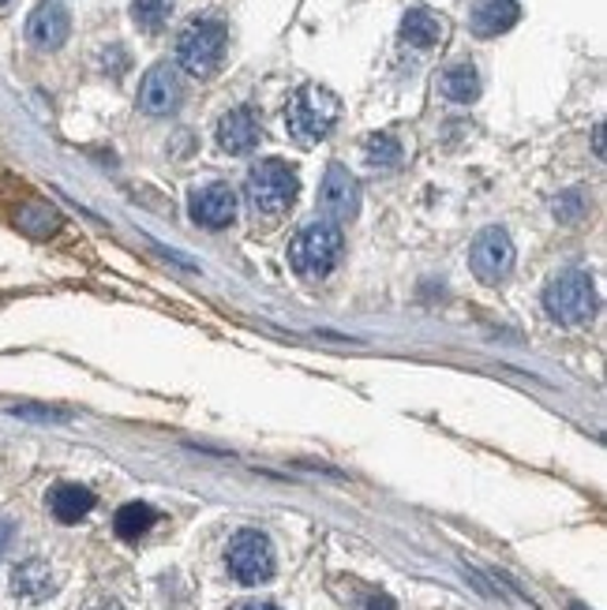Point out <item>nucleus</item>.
I'll return each instance as SVG.
<instances>
[{
    "instance_id": "24",
    "label": "nucleus",
    "mask_w": 607,
    "mask_h": 610,
    "mask_svg": "<svg viewBox=\"0 0 607 610\" xmlns=\"http://www.w3.org/2000/svg\"><path fill=\"white\" fill-rule=\"evenodd\" d=\"M12 536H15V524L12 521H0V558H4L8 547H12Z\"/></svg>"
},
{
    "instance_id": "27",
    "label": "nucleus",
    "mask_w": 607,
    "mask_h": 610,
    "mask_svg": "<svg viewBox=\"0 0 607 610\" xmlns=\"http://www.w3.org/2000/svg\"><path fill=\"white\" fill-rule=\"evenodd\" d=\"M596 154L604 158V128H596Z\"/></svg>"
},
{
    "instance_id": "21",
    "label": "nucleus",
    "mask_w": 607,
    "mask_h": 610,
    "mask_svg": "<svg viewBox=\"0 0 607 610\" xmlns=\"http://www.w3.org/2000/svg\"><path fill=\"white\" fill-rule=\"evenodd\" d=\"M20 225L27 228V233L46 236V233H53V228H57V214H53V210H46V207H27L20 214Z\"/></svg>"
},
{
    "instance_id": "22",
    "label": "nucleus",
    "mask_w": 607,
    "mask_h": 610,
    "mask_svg": "<svg viewBox=\"0 0 607 610\" xmlns=\"http://www.w3.org/2000/svg\"><path fill=\"white\" fill-rule=\"evenodd\" d=\"M581 210H585V199H581V191H567L559 202H555V217H559V222H578Z\"/></svg>"
},
{
    "instance_id": "28",
    "label": "nucleus",
    "mask_w": 607,
    "mask_h": 610,
    "mask_svg": "<svg viewBox=\"0 0 607 610\" xmlns=\"http://www.w3.org/2000/svg\"><path fill=\"white\" fill-rule=\"evenodd\" d=\"M573 610H585V607H573Z\"/></svg>"
},
{
    "instance_id": "7",
    "label": "nucleus",
    "mask_w": 607,
    "mask_h": 610,
    "mask_svg": "<svg viewBox=\"0 0 607 610\" xmlns=\"http://www.w3.org/2000/svg\"><path fill=\"white\" fill-rule=\"evenodd\" d=\"M469 266H472V274L487 285L503 282V277L510 274L513 240L506 236V228H484V233H476V240H472V248H469Z\"/></svg>"
},
{
    "instance_id": "26",
    "label": "nucleus",
    "mask_w": 607,
    "mask_h": 610,
    "mask_svg": "<svg viewBox=\"0 0 607 610\" xmlns=\"http://www.w3.org/2000/svg\"><path fill=\"white\" fill-rule=\"evenodd\" d=\"M87 610H124V607L116 603V599H98V603H90Z\"/></svg>"
},
{
    "instance_id": "6",
    "label": "nucleus",
    "mask_w": 607,
    "mask_h": 610,
    "mask_svg": "<svg viewBox=\"0 0 607 610\" xmlns=\"http://www.w3.org/2000/svg\"><path fill=\"white\" fill-rule=\"evenodd\" d=\"M225 565L240 584H263L274 577V547L263 532H236L225 550Z\"/></svg>"
},
{
    "instance_id": "29",
    "label": "nucleus",
    "mask_w": 607,
    "mask_h": 610,
    "mask_svg": "<svg viewBox=\"0 0 607 610\" xmlns=\"http://www.w3.org/2000/svg\"><path fill=\"white\" fill-rule=\"evenodd\" d=\"M0 4H8V0H0Z\"/></svg>"
},
{
    "instance_id": "4",
    "label": "nucleus",
    "mask_w": 607,
    "mask_h": 610,
    "mask_svg": "<svg viewBox=\"0 0 607 610\" xmlns=\"http://www.w3.org/2000/svg\"><path fill=\"white\" fill-rule=\"evenodd\" d=\"M342 251H345L342 228L331 225V222H315V225L300 228V233L293 236L289 262L304 282H319V277H326L337 262H342Z\"/></svg>"
},
{
    "instance_id": "16",
    "label": "nucleus",
    "mask_w": 607,
    "mask_h": 610,
    "mask_svg": "<svg viewBox=\"0 0 607 610\" xmlns=\"http://www.w3.org/2000/svg\"><path fill=\"white\" fill-rule=\"evenodd\" d=\"M401 38L417 49H432L446 38V23L443 15H435L432 8H409L401 20Z\"/></svg>"
},
{
    "instance_id": "8",
    "label": "nucleus",
    "mask_w": 607,
    "mask_h": 610,
    "mask_svg": "<svg viewBox=\"0 0 607 610\" xmlns=\"http://www.w3.org/2000/svg\"><path fill=\"white\" fill-rule=\"evenodd\" d=\"M319 210L331 217V225L337 222H352L360 214V184L342 161H334L326 169L323 184H319Z\"/></svg>"
},
{
    "instance_id": "19",
    "label": "nucleus",
    "mask_w": 607,
    "mask_h": 610,
    "mask_svg": "<svg viewBox=\"0 0 607 610\" xmlns=\"http://www.w3.org/2000/svg\"><path fill=\"white\" fill-rule=\"evenodd\" d=\"M169 12H173V0H132V20L139 30L158 34L169 23Z\"/></svg>"
},
{
    "instance_id": "17",
    "label": "nucleus",
    "mask_w": 607,
    "mask_h": 610,
    "mask_svg": "<svg viewBox=\"0 0 607 610\" xmlns=\"http://www.w3.org/2000/svg\"><path fill=\"white\" fill-rule=\"evenodd\" d=\"M438 90H443L446 101H454V105H469V101L480 98V75L472 64H454L443 72V79H438Z\"/></svg>"
},
{
    "instance_id": "10",
    "label": "nucleus",
    "mask_w": 607,
    "mask_h": 610,
    "mask_svg": "<svg viewBox=\"0 0 607 610\" xmlns=\"http://www.w3.org/2000/svg\"><path fill=\"white\" fill-rule=\"evenodd\" d=\"M188 214L191 222L202 228H225L233 225L236 217V191L230 184H207V188H196L188 199Z\"/></svg>"
},
{
    "instance_id": "2",
    "label": "nucleus",
    "mask_w": 607,
    "mask_h": 610,
    "mask_svg": "<svg viewBox=\"0 0 607 610\" xmlns=\"http://www.w3.org/2000/svg\"><path fill=\"white\" fill-rule=\"evenodd\" d=\"M297 191H300L297 169L282 158H267L259 165H251L248 180H244V195H248L251 210L263 217H282L297 202Z\"/></svg>"
},
{
    "instance_id": "1",
    "label": "nucleus",
    "mask_w": 607,
    "mask_h": 610,
    "mask_svg": "<svg viewBox=\"0 0 607 610\" xmlns=\"http://www.w3.org/2000/svg\"><path fill=\"white\" fill-rule=\"evenodd\" d=\"M337 116H342V101H337L334 90L308 83L293 95L289 109H285V128L297 142L311 147V142H323L334 132Z\"/></svg>"
},
{
    "instance_id": "18",
    "label": "nucleus",
    "mask_w": 607,
    "mask_h": 610,
    "mask_svg": "<svg viewBox=\"0 0 607 610\" xmlns=\"http://www.w3.org/2000/svg\"><path fill=\"white\" fill-rule=\"evenodd\" d=\"M113 528H116V536L121 539H139V536H147L150 528H154V510H150L147 502H128V506H121L113 516Z\"/></svg>"
},
{
    "instance_id": "5",
    "label": "nucleus",
    "mask_w": 607,
    "mask_h": 610,
    "mask_svg": "<svg viewBox=\"0 0 607 610\" xmlns=\"http://www.w3.org/2000/svg\"><path fill=\"white\" fill-rule=\"evenodd\" d=\"M547 315L562 326H585L596 315V285L585 270H562L544 289Z\"/></svg>"
},
{
    "instance_id": "12",
    "label": "nucleus",
    "mask_w": 607,
    "mask_h": 610,
    "mask_svg": "<svg viewBox=\"0 0 607 610\" xmlns=\"http://www.w3.org/2000/svg\"><path fill=\"white\" fill-rule=\"evenodd\" d=\"M263 139V124L251 109H230V113L218 121V147L225 154H251Z\"/></svg>"
},
{
    "instance_id": "11",
    "label": "nucleus",
    "mask_w": 607,
    "mask_h": 610,
    "mask_svg": "<svg viewBox=\"0 0 607 610\" xmlns=\"http://www.w3.org/2000/svg\"><path fill=\"white\" fill-rule=\"evenodd\" d=\"M72 30V15H67L64 0H41L27 20V38L38 49H61Z\"/></svg>"
},
{
    "instance_id": "15",
    "label": "nucleus",
    "mask_w": 607,
    "mask_h": 610,
    "mask_svg": "<svg viewBox=\"0 0 607 610\" xmlns=\"http://www.w3.org/2000/svg\"><path fill=\"white\" fill-rule=\"evenodd\" d=\"M90 510H95V490L79 487V483H57V487L49 490V513L61 524L83 521Z\"/></svg>"
},
{
    "instance_id": "25",
    "label": "nucleus",
    "mask_w": 607,
    "mask_h": 610,
    "mask_svg": "<svg viewBox=\"0 0 607 610\" xmlns=\"http://www.w3.org/2000/svg\"><path fill=\"white\" fill-rule=\"evenodd\" d=\"M233 610H277V607L263 603V599H240V603H233Z\"/></svg>"
},
{
    "instance_id": "13",
    "label": "nucleus",
    "mask_w": 607,
    "mask_h": 610,
    "mask_svg": "<svg viewBox=\"0 0 607 610\" xmlns=\"http://www.w3.org/2000/svg\"><path fill=\"white\" fill-rule=\"evenodd\" d=\"M521 20V4L518 0H476L469 15V27L476 38H499Z\"/></svg>"
},
{
    "instance_id": "9",
    "label": "nucleus",
    "mask_w": 607,
    "mask_h": 610,
    "mask_svg": "<svg viewBox=\"0 0 607 610\" xmlns=\"http://www.w3.org/2000/svg\"><path fill=\"white\" fill-rule=\"evenodd\" d=\"M184 101V87H181V75H176V67L169 64H154L147 72V79H143L139 87V109L150 116H169L176 113Z\"/></svg>"
},
{
    "instance_id": "3",
    "label": "nucleus",
    "mask_w": 607,
    "mask_h": 610,
    "mask_svg": "<svg viewBox=\"0 0 607 610\" xmlns=\"http://www.w3.org/2000/svg\"><path fill=\"white\" fill-rule=\"evenodd\" d=\"M225 41H230L225 23L214 20V15H199L176 38V64L188 75H196V79H210L222 67Z\"/></svg>"
},
{
    "instance_id": "14",
    "label": "nucleus",
    "mask_w": 607,
    "mask_h": 610,
    "mask_svg": "<svg viewBox=\"0 0 607 610\" xmlns=\"http://www.w3.org/2000/svg\"><path fill=\"white\" fill-rule=\"evenodd\" d=\"M12 592L20 599H27V603H41V599H49L57 592V577H53V570L41 562V558H27V562L15 565Z\"/></svg>"
},
{
    "instance_id": "20",
    "label": "nucleus",
    "mask_w": 607,
    "mask_h": 610,
    "mask_svg": "<svg viewBox=\"0 0 607 610\" xmlns=\"http://www.w3.org/2000/svg\"><path fill=\"white\" fill-rule=\"evenodd\" d=\"M364 158H368L371 169H398L401 165V142L394 139V135L379 132V135H371V139H368Z\"/></svg>"
},
{
    "instance_id": "23",
    "label": "nucleus",
    "mask_w": 607,
    "mask_h": 610,
    "mask_svg": "<svg viewBox=\"0 0 607 610\" xmlns=\"http://www.w3.org/2000/svg\"><path fill=\"white\" fill-rule=\"evenodd\" d=\"M364 610H398V603L391 596H383V592H375V596L364 599Z\"/></svg>"
}]
</instances>
